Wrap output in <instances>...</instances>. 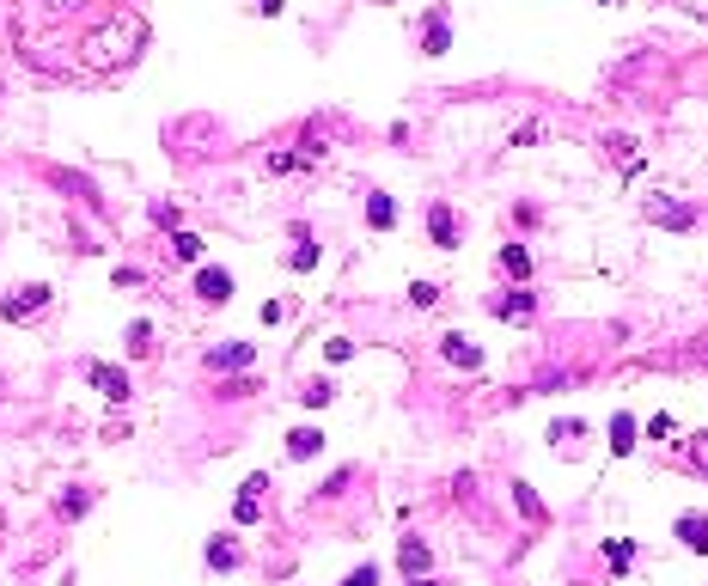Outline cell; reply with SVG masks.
I'll return each mask as SVG.
<instances>
[{"label":"cell","instance_id":"cell-36","mask_svg":"<svg viewBox=\"0 0 708 586\" xmlns=\"http://www.w3.org/2000/svg\"><path fill=\"white\" fill-rule=\"evenodd\" d=\"M696 366H708V348H703V355H696Z\"/></svg>","mask_w":708,"mask_h":586},{"label":"cell","instance_id":"cell-22","mask_svg":"<svg viewBox=\"0 0 708 586\" xmlns=\"http://www.w3.org/2000/svg\"><path fill=\"white\" fill-rule=\"evenodd\" d=\"M171 257H178V263H202V239H196V232H178V239H171Z\"/></svg>","mask_w":708,"mask_h":586},{"label":"cell","instance_id":"cell-31","mask_svg":"<svg viewBox=\"0 0 708 586\" xmlns=\"http://www.w3.org/2000/svg\"><path fill=\"white\" fill-rule=\"evenodd\" d=\"M373 581H379V568H373V562H361V568H354V574H348L343 586H373Z\"/></svg>","mask_w":708,"mask_h":586},{"label":"cell","instance_id":"cell-14","mask_svg":"<svg viewBox=\"0 0 708 586\" xmlns=\"http://www.w3.org/2000/svg\"><path fill=\"white\" fill-rule=\"evenodd\" d=\"M397 568H404V574H427V544L422 538H404V544H397Z\"/></svg>","mask_w":708,"mask_h":586},{"label":"cell","instance_id":"cell-34","mask_svg":"<svg viewBox=\"0 0 708 586\" xmlns=\"http://www.w3.org/2000/svg\"><path fill=\"white\" fill-rule=\"evenodd\" d=\"M49 6H56V13H74V6H86V0H49Z\"/></svg>","mask_w":708,"mask_h":586},{"label":"cell","instance_id":"cell-2","mask_svg":"<svg viewBox=\"0 0 708 586\" xmlns=\"http://www.w3.org/2000/svg\"><path fill=\"white\" fill-rule=\"evenodd\" d=\"M43 305H49V287L31 282V287H19V293H6V300H0V318H6V324H25V318H37Z\"/></svg>","mask_w":708,"mask_h":586},{"label":"cell","instance_id":"cell-20","mask_svg":"<svg viewBox=\"0 0 708 586\" xmlns=\"http://www.w3.org/2000/svg\"><path fill=\"white\" fill-rule=\"evenodd\" d=\"M312 159H318L312 147H305V153H293V147H275V153H269V171H305Z\"/></svg>","mask_w":708,"mask_h":586},{"label":"cell","instance_id":"cell-7","mask_svg":"<svg viewBox=\"0 0 708 586\" xmlns=\"http://www.w3.org/2000/svg\"><path fill=\"white\" fill-rule=\"evenodd\" d=\"M196 293H202L208 305H226V300H232V275H226L221 263H202V269H196Z\"/></svg>","mask_w":708,"mask_h":586},{"label":"cell","instance_id":"cell-16","mask_svg":"<svg viewBox=\"0 0 708 586\" xmlns=\"http://www.w3.org/2000/svg\"><path fill=\"white\" fill-rule=\"evenodd\" d=\"M446 43H452V25H446V13H427V37H422V49H427V56H446Z\"/></svg>","mask_w":708,"mask_h":586},{"label":"cell","instance_id":"cell-10","mask_svg":"<svg viewBox=\"0 0 708 586\" xmlns=\"http://www.w3.org/2000/svg\"><path fill=\"white\" fill-rule=\"evenodd\" d=\"M678 544L684 550H696V556H708V513H678Z\"/></svg>","mask_w":708,"mask_h":586},{"label":"cell","instance_id":"cell-33","mask_svg":"<svg viewBox=\"0 0 708 586\" xmlns=\"http://www.w3.org/2000/svg\"><path fill=\"white\" fill-rule=\"evenodd\" d=\"M257 13H269V19H275V13H282V0H257Z\"/></svg>","mask_w":708,"mask_h":586},{"label":"cell","instance_id":"cell-4","mask_svg":"<svg viewBox=\"0 0 708 586\" xmlns=\"http://www.w3.org/2000/svg\"><path fill=\"white\" fill-rule=\"evenodd\" d=\"M263 488H269V477H244L239 483V495H232V519H239V526H251V519L263 513Z\"/></svg>","mask_w":708,"mask_h":586},{"label":"cell","instance_id":"cell-6","mask_svg":"<svg viewBox=\"0 0 708 586\" xmlns=\"http://www.w3.org/2000/svg\"><path fill=\"white\" fill-rule=\"evenodd\" d=\"M648 221H653V226H672V232H684V226H696V208L666 202V196H648Z\"/></svg>","mask_w":708,"mask_h":586},{"label":"cell","instance_id":"cell-30","mask_svg":"<svg viewBox=\"0 0 708 586\" xmlns=\"http://www.w3.org/2000/svg\"><path fill=\"white\" fill-rule=\"evenodd\" d=\"M324 355H330V361H348V355H354V343H348V336H330Z\"/></svg>","mask_w":708,"mask_h":586},{"label":"cell","instance_id":"cell-28","mask_svg":"<svg viewBox=\"0 0 708 586\" xmlns=\"http://www.w3.org/2000/svg\"><path fill=\"white\" fill-rule=\"evenodd\" d=\"M434 300H440V287H434V282H416V287H409V305H422V312H427Z\"/></svg>","mask_w":708,"mask_h":586},{"label":"cell","instance_id":"cell-23","mask_svg":"<svg viewBox=\"0 0 708 586\" xmlns=\"http://www.w3.org/2000/svg\"><path fill=\"white\" fill-rule=\"evenodd\" d=\"M684 465L708 477V434H690V440H684Z\"/></svg>","mask_w":708,"mask_h":586},{"label":"cell","instance_id":"cell-8","mask_svg":"<svg viewBox=\"0 0 708 586\" xmlns=\"http://www.w3.org/2000/svg\"><path fill=\"white\" fill-rule=\"evenodd\" d=\"M427 239H434V251H458V214L452 208H427Z\"/></svg>","mask_w":708,"mask_h":586},{"label":"cell","instance_id":"cell-29","mask_svg":"<svg viewBox=\"0 0 708 586\" xmlns=\"http://www.w3.org/2000/svg\"><path fill=\"white\" fill-rule=\"evenodd\" d=\"M251 391H257L251 379H226V385H221V397H226V404H232V397H251Z\"/></svg>","mask_w":708,"mask_h":586},{"label":"cell","instance_id":"cell-13","mask_svg":"<svg viewBox=\"0 0 708 586\" xmlns=\"http://www.w3.org/2000/svg\"><path fill=\"white\" fill-rule=\"evenodd\" d=\"M440 355H446L452 366H483V348L470 343V336H446V343H440Z\"/></svg>","mask_w":708,"mask_h":586},{"label":"cell","instance_id":"cell-35","mask_svg":"<svg viewBox=\"0 0 708 586\" xmlns=\"http://www.w3.org/2000/svg\"><path fill=\"white\" fill-rule=\"evenodd\" d=\"M409 586H440V581H434V574H416V581H409Z\"/></svg>","mask_w":708,"mask_h":586},{"label":"cell","instance_id":"cell-11","mask_svg":"<svg viewBox=\"0 0 708 586\" xmlns=\"http://www.w3.org/2000/svg\"><path fill=\"white\" fill-rule=\"evenodd\" d=\"M318 452H324V434H318V427H293V434H287V458H318Z\"/></svg>","mask_w":708,"mask_h":586},{"label":"cell","instance_id":"cell-25","mask_svg":"<svg viewBox=\"0 0 708 586\" xmlns=\"http://www.w3.org/2000/svg\"><path fill=\"white\" fill-rule=\"evenodd\" d=\"M300 397H305L312 409H324V404H336V385H330V379H312V385L300 391Z\"/></svg>","mask_w":708,"mask_h":586},{"label":"cell","instance_id":"cell-3","mask_svg":"<svg viewBox=\"0 0 708 586\" xmlns=\"http://www.w3.org/2000/svg\"><path fill=\"white\" fill-rule=\"evenodd\" d=\"M86 379H92V391H104L110 404H128V397H135L128 373H122V366H110V361H92V366H86Z\"/></svg>","mask_w":708,"mask_h":586},{"label":"cell","instance_id":"cell-32","mask_svg":"<svg viewBox=\"0 0 708 586\" xmlns=\"http://www.w3.org/2000/svg\"><path fill=\"white\" fill-rule=\"evenodd\" d=\"M684 13H696V19H708V0H678Z\"/></svg>","mask_w":708,"mask_h":586},{"label":"cell","instance_id":"cell-19","mask_svg":"<svg viewBox=\"0 0 708 586\" xmlns=\"http://www.w3.org/2000/svg\"><path fill=\"white\" fill-rule=\"evenodd\" d=\"M501 269L513 275V282H526V275H531V251H526V244H501Z\"/></svg>","mask_w":708,"mask_h":586},{"label":"cell","instance_id":"cell-17","mask_svg":"<svg viewBox=\"0 0 708 586\" xmlns=\"http://www.w3.org/2000/svg\"><path fill=\"white\" fill-rule=\"evenodd\" d=\"M605 562H611V574L623 581L629 562H635V544H629V538H605Z\"/></svg>","mask_w":708,"mask_h":586},{"label":"cell","instance_id":"cell-12","mask_svg":"<svg viewBox=\"0 0 708 586\" xmlns=\"http://www.w3.org/2000/svg\"><path fill=\"white\" fill-rule=\"evenodd\" d=\"M635 434H641V427H635V416H611V452H617V458H629V452H635Z\"/></svg>","mask_w":708,"mask_h":586},{"label":"cell","instance_id":"cell-27","mask_svg":"<svg viewBox=\"0 0 708 586\" xmlns=\"http://www.w3.org/2000/svg\"><path fill=\"white\" fill-rule=\"evenodd\" d=\"M153 348V324H128V355H147Z\"/></svg>","mask_w":708,"mask_h":586},{"label":"cell","instance_id":"cell-1","mask_svg":"<svg viewBox=\"0 0 708 586\" xmlns=\"http://www.w3.org/2000/svg\"><path fill=\"white\" fill-rule=\"evenodd\" d=\"M147 49V19L141 13H110L104 25H92L80 37V61L86 67H128Z\"/></svg>","mask_w":708,"mask_h":586},{"label":"cell","instance_id":"cell-24","mask_svg":"<svg viewBox=\"0 0 708 586\" xmlns=\"http://www.w3.org/2000/svg\"><path fill=\"white\" fill-rule=\"evenodd\" d=\"M611 159H617V165H623V171H635V159H641V153H635V141H629V135H611Z\"/></svg>","mask_w":708,"mask_h":586},{"label":"cell","instance_id":"cell-26","mask_svg":"<svg viewBox=\"0 0 708 586\" xmlns=\"http://www.w3.org/2000/svg\"><path fill=\"white\" fill-rule=\"evenodd\" d=\"M312 263H318V244L312 239H300L293 251H287V269H312Z\"/></svg>","mask_w":708,"mask_h":586},{"label":"cell","instance_id":"cell-18","mask_svg":"<svg viewBox=\"0 0 708 586\" xmlns=\"http://www.w3.org/2000/svg\"><path fill=\"white\" fill-rule=\"evenodd\" d=\"M239 562H244V550L232 544V538H214V544H208V568H221V574H226V568H239Z\"/></svg>","mask_w":708,"mask_h":586},{"label":"cell","instance_id":"cell-21","mask_svg":"<svg viewBox=\"0 0 708 586\" xmlns=\"http://www.w3.org/2000/svg\"><path fill=\"white\" fill-rule=\"evenodd\" d=\"M513 507H519L526 519H544V501H538V488H531V483H513Z\"/></svg>","mask_w":708,"mask_h":586},{"label":"cell","instance_id":"cell-9","mask_svg":"<svg viewBox=\"0 0 708 586\" xmlns=\"http://www.w3.org/2000/svg\"><path fill=\"white\" fill-rule=\"evenodd\" d=\"M488 312H495L501 324H531L538 300H531V293H495V300H488Z\"/></svg>","mask_w":708,"mask_h":586},{"label":"cell","instance_id":"cell-5","mask_svg":"<svg viewBox=\"0 0 708 586\" xmlns=\"http://www.w3.org/2000/svg\"><path fill=\"white\" fill-rule=\"evenodd\" d=\"M257 361V343H221L208 348V373H239V366Z\"/></svg>","mask_w":708,"mask_h":586},{"label":"cell","instance_id":"cell-37","mask_svg":"<svg viewBox=\"0 0 708 586\" xmlns=\"http://www.w3.org/2000/svg\"><path fill=\"white\" fill-rule=\"evenodd\" d=\"M599 6H617V0H599Z\"/></svg>","mask_w":708,"mask_h":586},{"label":"cell","instance_id":"cell-15","mask_svg":"<svg viewBox=\"0 0 708 586\" xmlns=\"http://www.w3.org/2000/svg\"><path fill=\"white\" fill-rule=\"evenodd\" d=\"M366 226H373V232H391V226H397V202H391V196H373V202H366Z\"/></svg>","mask_w":708,"mask_h":586}]
</instances>
